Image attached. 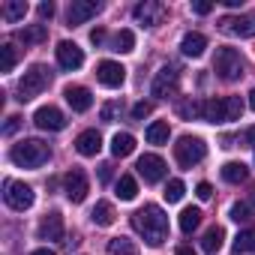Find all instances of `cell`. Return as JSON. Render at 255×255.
Instances as JSON below:
<instances>
[{"mask_svg": "<svg viewBox=\"0 0 255 255\" xmlns=\"http://www.w3.org/2000/svg\"><path fill=\"white\" fill-rule=\"evenodd\" d=\"M132 228L150 243V246H162L168 237V216L159 204H144L141 210L132 213Z\"/></svg>", "mask_w": 255, "mask_h": 255, "instance_id": "cell-1", "label": "cell"}, {"mask_svg": "<svg viewBox=\"0 0 255 255\" xmlns=\"http://www.w3.org/2000/svg\"><path fill=\"white\" fill-rule=\"evenodd\" d=\"M9 159L18 165V168H39L51 159V147L39 138H24L18 144H12L9 150Z\"/></svg>", "mask_w": 255, "mask_h": 255, "instance_id": "cell-2", "label": "cell"}, {"mask_svg": "<svg viewBox=\"0 0 255 255\" xmlns=\"http://www.w3.org/2000/svg\"><path fill=\"white\" fill-rule=\"evenodd\" d=\"M48 84H51V69L42 66V63H36V66H30V69L24 72V78L18 81V99H21V102H30V99L39 96Z\"/></svg>", "mask_w": 255, "mask_h": 255, "instance_id": "cell-3", "label": "cell"}, {"mask_svg": "<svg viewBox=\"0 0 255 255\" xmlns=\"http://www.w3.org/2000/svg\"><path fill=\"white\" fill-rule=\"evenodd\" d=\"M213 72L222 81H237L243 75V57H240V51H234V48H216Z\"/></svg>", "mask_w": 255, "mask_h": 255, "instance_id": "cell-4", "label": "cell"}, {"mask_svg": "<svg viewBox=\"0 0 255 255\" xmlns=\"http://www.w3.org/2000/svg\"><path fill=\"white\" fill-rule=\"evenodd\" d=\"M204 156H207V147H204V141L195 138V135H183V138L174 144V159H177L180 168H195Z\"/></svg>", "mask_w": 255, "mask_h": 255, "instance_id": "cell-5", "label": "cell"}, {"mask_svg": "<svg viewBox=\"0 0 255 255\" xmlns=\"http://www.w3.org/2000/svg\"><path fill=\"white\" fill-rule=\"evenodd\" d=\"M216 24L228 36H240V39H252L255 36V15H249V12L246 15H225Z\"/></svg>", "mask_w": 255, "mask_h": 255, "instance_id": "cell-6", "label": "cell"}, {"mask_svg": "<svg viewBox=\"0 0 255 255\" xmlns=\"http://www.w3.org/2000/svg\"><path fill=\"white\" fill-rule=\"evenodd\" d=\"M63 192H66V198H69L72 204H81V201L87 198V192H90L87 174H84L81 168H69L66 177H63Z\"/></svg>", "mask_w": 255, "mask_h": 255, "instance_id": "cell-7", "label": "cell"}, {"mask_svg": "<svg viewBox=\"0 0 255 255\" xmlns=\"http://www.w3.org/2000/svg\"><path fill=\"white\" fill-rule=\"evenodd\" d=\"M3 198L12 210H27L33 204V189L21 180H6L3 183Z\"/></svg>", "mask_w": 255, "mask_h": 255, "instance_id": "cell-8", "label": "cell"}, {"mask_svg": "<svg viewBox=\"0 0 255 255\" xmlns=\"http://www.w3.org/2000/svg\"><path fill=\"white\" fill-rule=\"evenodd\" d=\"M177 84H180L177 69H174V66H162V69L156 72L153 84H150V93H153L156 99H168V96H174V93H177Z\"/></svg>", "mask_w": 255, "mask_h": 255, "instance_id": "cell-9", "label": "cell"}, {"mask_svg": "<svg viewBox=\"0 0 255 255\" xmlns=\"http://www.w3.org/2000/svg\"><path fill=\"white\" fill-rule=\"evenodd\" d=\"M33 123L39 126L42 132H60L63 126H66V117H63L60 108H54V105H42V108H36Z\"/></svg>", "mask_w": 255, "mask_h": 255, "instance_id": "cell-10", "label": "cell"}, {"mask_svg": "<svg viewBox=\"0 0 255 255\" xmlns=\"http://www.w3.org/2000/svg\"><path fill=\"white\" fill-rule=\"evenodd\" d=\"M135 168H138V174L144 177V183H159V180L165 177V171H168V168H165V159L156 156V153H144Z\"/></svg>", "mask_w": 255, "mask_h": 255, "instance_id": "cell-11", "label": "cell"}, {"mask_svg": "<svg viewBox=\"0 0 255 255\" xmlns=\"http://www.w3.org/2000/svg\"><path fill=\"white\" fill-rule=\"evenodd\" d=\"M96 81H99L102 87L117 90V87L126 81V69H123L120 63H114V60H102V63L96 66Z\"/></svg>", "mask_w": 255, "mask_h": 255, "instance_id": "cell-12", "label": "cell"}, {"mask_svg": "<svg viewBox=\"0 0 255 255\" xmlns=\"http://www.w3.org/2000/svg\"><path fill=\"white\" fill-rule=\"evenodd\" d=\"M57 63L63 66V69H81V63H84V51L75 45V42H69V39H63V42H57Z\"/></svg>", "mask_w": 255, "mask_h": 255, "instance_id": "cell-13", "label": "cell"}, {"mask_svg": "<svg viewBox=\"0 0 255 255\" xmlns=\"http://www.w3.org/2000/svg\"><path fill=\"white\" fill-rule=\"evenodd\" d=\"M99 9H102V6L96 3V0H72V6H69V12H66V21H69V27H78V24H84L87 18H93Z\"/></svg>", "mask_w": 255, "mask_h": 255, "instance_id": "cell-14", "label": "cell"}, {"mask_svg": "<svg viewBox=\"0 0 255 255\" xmlns=\"http://www.w3.org/2000/svg\"><path fill=\"white\" fill-rule=\"evenodd\" d=\"M132 15H135V21H141L144 27H156V24L162 21V15H165V6L156 3V0H144V3H138V6L132 9Z\"/></svg>", "mask_w": 255, "mask_h": 255, "instance_id": "cell-15", "label": "cell"}, {"mask_svg": "<svg viewBox=\"0 0 255 255\" xmlns=\"http://www.w3.org/2000/svg\"><path fill=\"white\" fill-rule=\"evenodd\" d=\"M36 231H39V240H63V216L57 210L45 213Z\"/></svg>", "mask_w": 255, "mask_h": 255, "instance_id": "cell-16", "label": "cell"}, {"mask_svg": "<svg viewBox=\"0 0 255 255\" xmlns=\"http://www.w3.org/2000/svg\"><path fill=\"white\" fill-rule=\"evenodd\" d=\"M63 96H66V102L72 105V111H90V105H93V96H90V90L87 87H81V84H69L66 90H63Z\"/></svg>", "mask_w": 255, "mask_h": 255, "instance_id": "cell-17", "label": "cell"}, {"mask_svg": "<svg viewBox=\"0 0 255 255\" xmlns=\"http://www.w3.org/2000/svg\"><path fill=\"white\" fill-rule=\"evenodd\" d=\"M99 147H102V135H99L96 129H84V132L75 138V150H78L81 156H96Z\"/></svg>", "mask_w": 255, "mask_h": 255, "instance_id": "cell-18", "label": "cell"}, {"mask_svg": "<svg viewBox=\"0 0 255 255\" xmlns=\"http://www.w3.org/2000/svg\"><path fill=\"white\" fill-rule=\"evenodd\" d=\"M201 120H207V123H225V105H222V99H201Z\"/></svg>", "mask_w": 255, "mask_h": 255, "instance_id": "cell-19", "label": "cell"}, {"mask_svg": "<svg viewBox=\"0 0 255 255\" xmlns=\"http://www.w3.org/2000/svg\"><path fill=\"white\" fill-rule=\"evenodd\" d=\"M204 48H207V39H204L201 33H186V36L180 39V51H183L186 57H201Z\"/></svg>", "mask_w": 255, "mask_h": 255, "instance_id": "cell-20", "label": "cell"}, {"mask_svg": "<svg viewBox=\"0 0 255 255\" xmlns=\"http://www.w3.org/2000/svg\"><path fill=\"white\" fill-rule=\"evenodd\" d=\"M114 207L108 204V201H99L93 210H90V219H93V225H99V228H108V225H114Z\"/></svg>", "mask_w": 255, "mask_h": 255, "instance_id": "cell-21", "label": "cell"}, {"mask_svg": "<svg viewBox=\"0 0 255 255\" xmlns=\"http://www.w3.org/2000/svg\"><path fill=\"white\" fill-rule=\"evenodd\" d=\"M135 150V138L129 135V132H117L114 138H111V153L120 159V156H129Z\"/></svg>", "mask_w": 255, "mask_h": 255, "instance_id": "cell-22", "label": "cell"}, {"mask_svg": "<svg viewBox=\"0 0 255 255\" xmlns=\"http://www.w3.org/2000/svg\"><path fill=\"white\" fill-rule=\"evenodd\" d=\"M222 240H225V231H222L219 225H213V228H207V234H204V240H201V249H204L207 255H216V252L222 249Z\"/></svg>", "mask_w": 255, "mask_h": 255, "instance_id": "cell-23", "label": "cell"}, {"mask_svg": "<svg viewBox=\"0 0 255 255\" xmlns=\"http://www.w3.org/2000/svg\"><path fill=\"white\" fill-rule=\"evenodd\" d=\"M144 138H147L150 144H168V123H165V120H153V123L147 126Z\"/></svg>", "mask_w": 255, "mask_h": 255, "instance_id": "cell-24", "label": "cell"}, {"mask_svg": "<svg viewBox=\"0 0 255 255\" xmlns=\"http://www.w3.org/2000/svg\"><path fill=\"white\" fill-rule=\"evenodd\" d=\"M249 177V168L243 165V162H225L222 165V180H228V183H243Z\"/></svg>", "mask_w": 255, "mask_h": 255, "instance_id": "cell-25", "label": "cell"}, {"mask_svg": "<svg viewBox=\"0 0 255 255\" xmlns=\"http://www.w3.org/2000/svg\"><path fill=\"white\" fill-rule=\"evenodd\" d=\"M0 15H3L6 21H21L27 15V3L24 0H6L3 9H0Z\"/></svg>", "mask_w": 255, "mask_h": 255, "instance_id": "cell-26", "label": "cell"}, {"mask_svg": "<svg viewBox=\"0 0 255 255\" xmlns=\"http://www.w3.org/2000/svg\"><path fill=\"white\" fill-rule=\"evenodd\" d=\"M108 252L111 255H138V246L129 237H111L108 240Z\"/></svg>", "mask_w": 255, "mask_h": 255, "instance_id": "cell-27", "label": "cell"}, {"mask_svg": "<svg viewBox=\"0 0 255 255\" xmlns=\"http://www.w3.org/2000/svg\"><path fill=\"white\" fill-rule=\"evenodd\" d=\"M135 195H138V183H135V177L123 174V177L117 180V198H120V201H132Z\"/></svg>", "mask_w": 255, "mask_h": 255, "instance_id": "cell-28", "label": "cell"}, {"mask_svg": "<svg viewBox=\"0 0 255 255\" xmlns=\"http://www.w3.org/2000/svg\"><path fill=\"white\" fill-rule=\"evenodd\" d=\"M198 222H201V210L198 207H183V213H180V231L192 234L198 228Z\"/></svg>", "mask_w": 255, "mask_h": 255, "instance_id": "cell-29", "label": "cell"}, {"mask_svg": "<svg viewBox=\"0 0 255 255\" xmlns=\"http://www.w3.org/2000/svg\"><path fill=\"white\" fill-rule=\"evenodd\" d=\"M234 252L237 255H246V252H255V228H246L234 237Z\"/></svg>", "mask_w": 255, "mask_h": 255, "instance_id": "cell-30", "label": "cell"}, {"mask_svg": "<svg viewBox=\"0 0 255 255\" xmlns=\"http://www.w3.org/2000/svg\"><path fill=\"white\" fill-rule=\"evenodd\" d=\"M132 48H135V33H132V30H120V33L111 39V51L126 54V51H132Z\"/></svg>", "mask_w": 255, "mask_h": 255, "instance_id": "cell-31", "label": "cell"}, {"mask_svg": "<svg viewBox=\"0 0 255 255\" xmlns=\"http://www.w3.org/2000/svg\"><path fill=\"white\" fill-rule=\"evenodd\" d=\"M45 36H48L45 24H33V27H24V30H18V33H15V39H21L24 45H27V42H42Z\"/></svg>", "mask_w": 255, "mask_h": 255, "instance_id": "cell-32", "label": "cell"}, {"mask_svg": "<svg viewBox=\"0 0 255 255\" xmlns=\"http://www.w3.org/2000/svg\"><path fill=\"white\" fill-rule=\"evenodd\" d=\"M222 105H225V123L240 120V114H243V99L240 96H225Z\"/></svg>", "mask_w": 255, "mask_h": 255, "instance_id": "cell-33", "label": "cell"}, {"mask_svg": "<svg viewBox=\"0 0 255 255\" xmlns=\"http://www.w3.org/2000/svg\"><path fill=\"white\" fill-rule=\"evenodd\" d=\"M183 192H186L183 180H168V183H165V192H162V195H165V201H168V204H177V201L183 198Z\"/></svg>", "mask_w": 255, "mask_h": 255, "instance_id": "cell-34", "label": "cell"}, {"mask_svg": "<svg viewBox=\"0 0 255 255\" xmlns=\"http://www.w3.org/2000/svg\"><path fill=\"white\" fill-rule=\"evenodd\" d=\"M15 60H18V54L12 45H0V72H12Z\"/></svg>", "mask_w": 255, "mask_h": 255, "instance_id": "cell-35", "label": "cell"}, {"mask_svg": "<svg viewBox=\"0 0 255 255\" xmlns=\"http://www.w3.org/2000/svg\"><path fill=\"white\" fill-rule=\"evenodd\" d=\"M120 111H123V105H120V102H108V105H102V111H99V117H102L105 123H114Z\"/></svg>", "mask_w": 255, "mask_h": 255, "instance_id": "cell-36", "label": "cell"}, {"mask_svg": "<svg viewBox=\"0 0 255 255\" xmlns=\"http://www.w3.org/2000/svg\"><path fill=\"white\" fill-rule=\"evenodd\" d=\"M228 216H231L234 222H246V219H249V204L234 201V204H231V210H228Z\"/></svg>", "mask_w": 255, "mask_h": 255, "instance_id": "cell-37", "label": "cell"}, {"mask_svg": "<svg viewBox=\"0 0 255 255\" xmlns=\"http://www.w3.org/2000/svg\"><path fill=\"white\" fill-rule=\"evenodd\" d=\"M150 111H153L150 102H138V105L132 108V117H135V120H144V117H150Z\"/></svg>", "mask_w": 255, "mask_h": 255, "instance_id": "cell-38", "label": "cell"}, {"mask_svg": "<svg viewBox=\"0 0 255 255\" xmlns=\"http://www.w3.org/2000/svg\"><path fill=\"white\" fill-rule=\"evenodd\" d=\"M36 12H39V18H42V21H48V18L54 15V3H51V0H45V3H39V9H36Z\"/></svg>", "mask_w": 255, "mask_h": 255, "instance_id": "cell-39", "label": "cell"}, {"mask_svg": "<svg viewBox=\"0 0 255 255\" xmlns=\"http://www.w3.org/2000/svg\"><path fill=\"white\" fill-rule=\"evenodd\" d=\"M210 9H213L210 0H195V3H192V12H198V15H207Z\"/></svg>", "mask_w": 255, "mask_h": 255, "instance_id": "cell-40", "label": "cell"}, {"mask_svg": "<svg viewBox=\"0 0 255 255\" xmlns=\"http://www.w3.org/2000/svg\"><path fill=\"white\" fill-rule=\"evenodd\" d=\"M195 195H198L201 201H207V198L213 195V186H210V183H198V186H195Z\"/></svg>", "mask_w": 255, "mask_h": 255, "instance_id": "cell-41", "label": "cell"}, {"mask_svg": "<svg viewBox=\"0 0 255 255\" xmlns=\"http://www.w3.org/2000/svg\"><path fill=\"white\" fill-rule=\"evenodd\" d=\"M18 123H21V117H9V123L3 126V135H12V132L18 129Z\"/></svg>", "mask_w": 255, "mask_h": 255, "instance_id": "cell-42", "label": "cell"}, {"mask_svg": "<svg viewBox=\"0 0 255 255\" xmlns=\"http://www.w3.org/2000/svg\"><path fill=\"white\" fill-rule=\"evenodd\" d=\"M90 42H93V45H102V42H105V30H102V27H96V30L90 33Z\"/></svg>", "mask_w": 255, "mask_h": 255, "instance_id": "cell-43", "label": "cell"}, {"mask_svg": "<svg viewBox=\"0 0 255 255\" xmlns=\"http://www.w3.org/2000/svg\"><path fill=\"white\" fill-rule=\"evenodd\" d=\"M108 177H111V165H99V180L105 183Z\"/></svg>", "mask_w": 255, "mask_h": 255, "instance_id": "cell-44", "label": "cell"}, {"mask_svg": "<svg viewBox=\"0 0 255 255\" xmlns=\"http://www.w3.org/2000/svg\"><path fill=\"white\" fill-rule=\"evenodd\" d=\"M222 3H225L228 9H240V6H243V0H222Z\"/></svg>", "mask_w": 255, "mask_h": 255, "instance_id": "cell-45", "label": "cell"}, {"mask_svg": "<svg viewBox=\"0 0 255 255\" xmlns=\"http://www.w3.org/2000/svg\"><path fill=\"white\" fill-rule=\"evenodd\" d=\"M174 255H195V249H192V246H177Z\"/></svg>", "mask_w": 255, "mask_h": 255, "instance_id": "cell-46", "label": "cell"}, {"mask_svg": "<svg viewBox=\"0 0 255 255\" xmlns=\"http://www.w3.org/2000/svg\"><path fill=\"white\" fill-rule=\"evenodd\" d=\"M246 141H252V144H255V126H252V129H246Z\"/></svg>", "mask_w": 255, "mask_h": 255, "instance_id": "cell-47", "label": "cell"}, {"mask_svg": "<svg viewBox=\"0 0 255 255\" xmlns=\"http://www.w3.org/2000/svg\"><path fill=\"white\" fill-rule=\"evenodd\" d=\"M249 108H252V111H255V87H252V90H249Z\"/></svg>", "mask_w": 255, "mask_h": 255, "instance_id": "cell-48", "label": "cell"}, {"mask_svg": "<svg viewBox=\"0 0 255 255\" xmlns=\"http://www.w3.org/2000/svg\"><path fill=\"white\" fill-rule=\"evenodd\" d=\"M30 255H54V252H51V249H33Z\"/></svg>", "mask_w": 255, "mask_h": 255, "instance_id": "cell-49", "label": "cell"}]
</instances>
